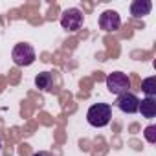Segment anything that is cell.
Returning <instances> with one entry per match:
<instances>
[{
    "label": "cell",
    "instance_id": "1",
    "mask_svg": "<svg viewBox=\"0 0 156 156\" xmlns=\"http://www.w3.org/2000/svg\"><path fill=\"white\" fill-rule=\"evenodd\" d=\"M110 119H112V107L107 103H96L87 112V121L96 129L107 127L110 123Z\"/></svg>",
    "mask_w": 156,
    "mask_h": 156
},
{
    "label": "cell",
    "instance_id": "2",
    "mask_svg": "<svg viewBox=\"0 0 156 156\" xmlns=\"http://www.w3.org/2000/svg\"><path fill=\"white\" fill-rule=\"evenodd\" d=\"M107 88L116 96L130 92V77L123 72H112L107 75Z\"/></svg>",
    "mask_w": 156,
    "mask_h": 156
},
{
    "label": "cell",
    "instance_id": "3",
    "mask_svg": "<svg viewBox=\"0 0 156 156\" xmlns=\"http://www.w3.org/2000/svg\"><path fill=\"white\" fill-rule=\"evenodd\" d=\"M11 59H13V62H15L17 66H31V64L35 62L37 55H35V50H33L31 44H28V42H19V44L13 48V51H11Z\"/></svg>",
    "mask_w": 156,
    "mask_h": 156
},
{
    "label": "cell",
    "instance_id": "4",
    "mask_svg": "<svg viewBox=\"0 0 156 156\" xmlns=\"http://www.w3.org/2000/svg\"><path fill=\"white\" fill-rule=\"evenodd\" d=\"M83 22H85V15L77 8L64 9L62 15H61V28L66 30V31H77L83 26Z\"/></svg>",
    "mask_w": 156,
    "mask_h": 156
},
{
    "label": "cell",
    "instance_id": "5",
    "mask_svg": "<svg viewBox=\"0 0 156 156\" xmlns=\"http://www.w3.org/2000/svg\"><path fill=\"white\" fill-rule=\"evenodd\" d=\"M99 28L103 31H118L121 28V17L114 9H107L99 15Z\"/></svg>",
    "mask_w": 156,
    "mask_h": 156
},
{
    "label": "cell",
    "instance_id": "6",
    "mask_svg": "<svg viewBox=\"0 0 156 156\" xmlns=\"http://www.w3.org/2000/svg\"><path fill=\"white\" fill-rule=\"evenodd\" d=\"M116 107H118L121 112H125V114H134V112H138L140 99H138L136 94H132V92H125V94L118 96V99H116Z\"/></svg>",
    "mask_w": 156,
    "mask_h": 156
},
{
    "label": "cell",
    "instance_id": "7",
    "mask_svg": "<svg viewBox=\"0 0 156 156\" xmlns=\"http://www.w3.org/2000/svg\"><path fill=\"white\" fill-rule=\"evenodd\" d=\"M152 9V2L151 0H134L130 4V15L134 19H143L151 13Z\"/></svg>",
    "mask_w": 156,
    "mask_h": 156
},
{
    "label": "cell",
    "instance_id": "8",
    "mask_svg": "<svg viewBox=\"0 0 156 156\" xmlns=\"http://www.w3.org/2000/svg\"><path fill=\"white\" fill-rule=\"evenodd\" d=\"M138 112H141L143 118L151 119L156 116V99L154 98H145L140 101V107H138Z\"/></svg>",
    "mask_w": 156,
    "mask_h": 156
},
{
    "label": "cell",
    "instance_id": "9",
    "mask_svg": "<svg viewBox=\"0 0 156 156\" xmlns=\"http://www.w3.org/2000/svg\"><path fill=\"white\" fill-rule=\"evenodd\" d=\"M51 83H53V77H51L50 72H42V73H39V75L35 77V85H37V88L42 90V92H48V90L51 88Z\"/></svg>",
    "mask_w": 156,
    "mask_h": 156
},
{
    "label": "cell",
    "instance_id": "10",
    "mask_svg": "<svg viewBox=\"0 0 156 156\" xmlns=\"http://www.w3.org/2000/svg\"><path fill=\"white\" fill-rule=\"evenodd\" d=\"M141 90H143V94L147 98H154L156 96V77L154 75H151V77H147V79L141 81Z\"/></svg>",
    "mask_w": 156,
    "mask_h": 156
},
{
    "label": "cell",
    "instance_id": "11",
    "mask_svg": "<svg viewBox=\"0 0 156 156\" xmlns=\"http://www.w3.org/2000/svg\"><path fill=\"white\" fill-rule=\"evenodd\" d=\"M143 136L149 143H156V125H149L143 130Z\"/></svg>",
    "mask_w": 156,
    "mask_h": 156
},
{
    "label": "cell",
    "instance_id": "12",
    "mask_svg": "<svg viewBox=\"0 0 156 156\" xmlns=\"http://www.w3.org/2000/svg\"><path fill=\"white\" fill-rule=\"evenodd\" d=\"M33 156H51L50 152H46V151H41V152H35Z\"/></svg>",
    "mask_w": 156,
    "mask_h": 156
},
{
    "label": "cell",
    "instance_id": "13",
    "mask_svg": "<svg viewBox=\"0 0 156 156\" xmlns=\"http://www.w3.org/2000/svg\"><path fill=\"white\" fill-rule=\"evenodd\" d=\"M0 149H2V140H0Z\"/></svg>",
    "mask_w": 156,
    "mask_h": 156
}]
</instances>
